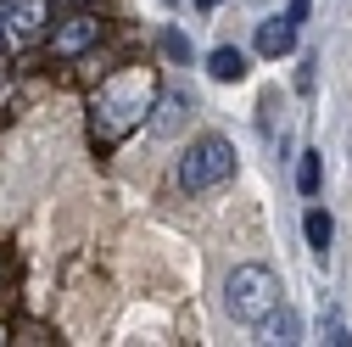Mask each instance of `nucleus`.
<instances>
[{"label":"nucleus","instance_id":"nucleus-8","mask_svg":"<svg viewBox=\"0 0 352 347\" xmlns=\"http://www.w3.org/2000/svg\"><path fill=\"white\" fill-rule=\"evenodd\" d=\"M302 230H307V246H314L319 257L330 252V235H336V224H330V213H324V207H307V213H302Z\"/></svg>","mask_w":352,"mask_h":347},{"label":"nucleus","instance_id":"nucleus-2","mask_svg":"<svg viewBox=\"0 0 352 347\" xmlns=\"http://www.w3.org/2000/svg\"><path fill=\"white\" fill-rule=\"evenodd\" d=\"M224 302H230V314H235L241 325H263V319H269V308L280 302V280H274V269L241 264V269L230 275V286H224Z\"/></svg>","mask_w":352,"mask_h":347},{"label":"nucleus","instance_id":"nucleus-6","mask_svg":"<svg viewBox=\"0 0 352 347\" xmlns=\"http://www.w3.org/2000/svg\"><path fill=\"white\" fill-rule=\"evenodd\" d=\"M257 51L269 56V62L291 56V51H296V23H291V17H269V23H257Z\"/></svg>","mask_w":352,"mask_h":347},{"label":"nucleus","instance_id":"nucleus-1","mask_svg":"<svg viewBox=\"0 0 352 347\" xmlns=\"http://www.w3.org/2000/svg\"><path fill=\"white\" fill-rule=\"evenodd\" d=\"M151 101H157V73L151 67L112 73L96 90V101H90V140L96 146H118L123 135H135L146 123V112H151Z\"/></svg>","mask_w":352,"mask_h":347},{"label":"nucleus","instance_id":"nucleus-5","mask_svg":"<svg viewBox=\"0 0 352 347\" xmlns=\"http://www.w3.org/2000/svg\"><path fill=\"white\" fill-rule=\"evenodd\" d=\"M90 45H101V17H90V12H78V17H67V23H56L51 28V51L56 56H84Z\"/></svg>","mask_w":352,"mask_h":347},{"label":"nucleus","instance_id":"nucleus-15","mask_svg":"<svg viewBox=\"0 0 352 347\" xmlns=\"http://www.w3.org/2000/svg\"><path fill=\"white\" fill-rule=\"evenodd\" d=\"M6 45H12V39H6V28H0V51H6Z\"/></svg>","mask_w":352,"mask_h":347},{"label":"nucleus","instance_id":"nucleus-17","mask_svg":"<svg viewBox=\"0 0 352 347\" xmlns=\"http://www.w3.org/2000/svg\"><path fill=\"white\" fill-rule=\"evenodd\" d=\"M168 6H173V0H168Z\"/></svg>","mask_w":352,"mask_h":347},{"label":"nucleus","instance_id":"nucleus-9","mask_svg":"<svg viewBox=\"0 0 352 347\" xmlns=\"http://www.w3.org/2000/svg\"><path fill=\"white\" fill-rule=\"evenodd\" d=\"M263 325H269V341H302V319H296L291 308H280V302L269 308V319H263Z\"/></svg>","mask_w":352,"mask_h":347},{"label":"nucleus","instance_id":"nucleus-16","mask_svg":"<svg viewBox=\"0 0 352 347\" xmlns=\"http://www.w3.org/2000/svg\"><path fill=\"white\" fill-rule=\"evenodd\" d=\"M62 6H90V0H62Z\"/></svg>","mask_w":352,"mask_h":347},{"label":"nucleus","instance_id":"nucleus-10","mask_svg":"<svg viewBox=\"0 0 352 347\" xmlns=\"http://www.w3.org/2000/svg\"><path fill=\"white\" fill-rule=\"evenodd\" d=\"M296 191H302V196H319V151H302V162H296Z\"/></svg>","mask_w":352,"mask_h":347},{"label":"nucleus","instance_id":"nucleus-11","mask_svg":"<svg viewBox=\"0 0 352 347\" xmlns=\"http://www.w3.org/2000/svg\"><path fill=\"white\" fill-rule=\"evenodd\" d=\"M179 112H185V96H168L162 101V118H157V135H168V129L179 123Z\"/></svg>","mask_w":352,"mask_h":347},{"label":"nucleus","instance_id":"nucleus-13","mask_svg":"<svg viewBox=\"0 0 352 347\" xmlns=\"http://www.w3.org/2000/svg\"><path fill=\"white\" fill-rule=\"evenodd\" d=\"M324 341H336V347H346V341H352V336H346V325H341L336 314H330V325H324Z\"/></svg>","mask_w":352,"mask_h":347},{"label":"nucleus","instance_id":"nucleus-14","mask_svg":"<svg viewBox=\"0 0 352 347\" xmlns=\"http://www.w3.org/2000/svg\"><path fill=\"white\" fill-rule=\"evenodd\" d=\"M196 6H201V12H212V6H218V0H196Z\"/></svg>","mask_w":352,"mask_h":347},{"label":"nucleus","instance_id":"nucleus-4","mask_svg":"<svg viewBox=\"0 0 352 347\" xmlns=\"http://www.w3.org/2000/svg\"><path fill=\"white\" fill-rule=\"evenodd\" d=\"M45 17H51V0H6V6H0V28H6L12 45L39 39L45 34Z\"/></svg>","mask_w":352,"mask_h":347},{"label":"nucleus","instance_id":"nucleus-12","mask_svg":"<svg viewBox=\"0 0 352 347\" xmlns=\"http://www.w3.org/2000/svg\"><path fill=\"white\" fill-rule=\"evenodd\" d=\"M162 51H168V56H190V45H185V34H162Z\"/></svg>","mask_w":352,"mask_h":347},{"label":"nucleus","instance_id":"nucleus-3","mask_svg":"<svg viewBox=\"0 0 352 347\" xmlns=\"http://www.w3.org/2000/svg\"><path fill=\"white\" fill-rule=\"evenodd\" d=\"M230 174H235V146L224 135H201L179 157V185L185 191H212V185H224Z\"/></svg>","mask_w":352,"mask_h":347},{"label":"nucleus","instance_id":"nucleus-7","mask_svg":"<svg viewBox=\"0 0 352 347\" xmlns=\"http://www.w3.org/2000/svg\"><path fill=\"white\" fill-rule=\"evenodd\" d=\"M207 73H212L218 84H235V78H246V51H235V45H218V51L207 56Z\"/></svg>","mask_w":352,"mask_h":347}]
</instances>
